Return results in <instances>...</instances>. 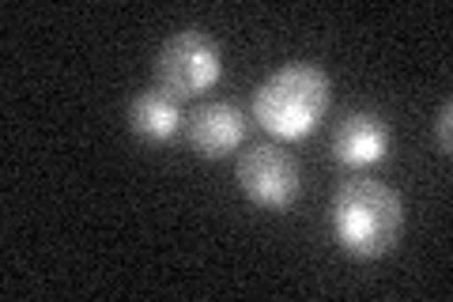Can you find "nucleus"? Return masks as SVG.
<instances>
[{
    "label": "nucleus",
    "instance_id": "obj_1",
    "mask_svg": "<svg viewBox=\"0 0 453 302\" xmlns=\"http://www.w3.org/2000/svg\"><path fill=\"white\" fill-rule=\"evenodd\" d=\"M333 235L340 250H348L359 261L386 257L404 235L401 197L378 178H348L333 193Z\"/></svg>",
    "mask_w": 453,
    "mask_h": 302
},
{
    "label": "nucleus",
    "instance_id": "obj_7",
    "mask_svg": "<svg viewBox=\"0 0 453 302\" xmlns=\"http://www.w3.org/2000/svg\"><path fill=\"white\" fill-rule=\"evenodd\" d=\"M181 125H186V121H181L178 103H174L170 95H163L159 88L133 98V106H129V128H133V133L144 140V143H151V148H159V143H170V140L178 136Z\"/></svg>",
    "mask_w": 453,
    "mask_h": 302
},
{
    "label": "nucleus",
    "instance_id": "obj_8",
    "mask_svg": "<svg viewBox=\"0 0 453 302\" xmlns=\"http://www.w3.org/2000/svg\"><path fill=\"white\" fill-rule=\"evenodd\" d=\"M453 121V103H442L438 106V118H434V140H438V151L442 155H449V148H453V136H449V125Z\"/></svg>",
    "mask_w": 453,
    "mask_h": 302
},
{
    "label": "nucleus",
    "instance_id": "obj_6",
    "mask_svg": "<svg viewBox=\"0 0 453 302\" xmlns=\"http://www.w3.org/2000/svg\"><path fill=\"white\" fill-rule=\"evenodd\" d=\"M389 151V125L378 113H348L333 133V155L344 166H374Z\"/></svg>",
    "mask_w": 453,
    "mask_h": 302
},
{
    "label": "nucleus",
    "instance_id": "obj_5",
    "mask_svg": "<svg viewBox=\"0 0 453 302\" xmlns=\"http://www.w3.org/2000/svg\"><path fill=\"white\" fill-rule=\"evenodd\" d=\"M246 113L234 103H204L186 118V143L201 159H226L246 143Z\"/></svg>",
    "mask_w": 453,
    "mask_h": 302
},
{
    "label": "nucleus",
    "instance_id": "obj_3",
    "mask_svg": "<svg viewBox=\"0 0 453 302\" xmlns=\"http://www.w3.org/2000/svg\"><path fill=\"white\" fill-rule=\"evenodd\" d=\"M219 80H223V53L196 27L170 35L159 46V53H155V88L170 95L174 103L211 91Z\"/></svg>",
    "mask_w": 453,
    "mask_h": 302
},
{
    "label": "nucleus",
    "instance_id": "obj_4",
    "mask_svg": "<svg viewBox=\"0 0 453 302\" xmlns=\"http://www.w3.org/2000/svg\"><path fill=\"white\" fill-rule=\"evenodd\" d=\"M234 178L250 205L268 212L291 208L303 193V170L295 155L283 151L280 143H250L234 163Z\"/></svg>",
    "mask_w": 453,
    "mask_h": 302
},
{
    "label": "nucleus",
    "instance_id": "obj_2",
    "mask_svg": "<svg viewBox=\"0 0 453 302\" xmlns=\"http://www.w3.org/2000/svg\"><path fill=\"white\" fill-rule=\"evenodd\" d=\"M333 103V83L318 65L291 61L268 76L253 95V118L276 140H303L318 128Z\"/></svg>",
    "mask_w": 453,
    "mask_h": 302
}]
</instances>
